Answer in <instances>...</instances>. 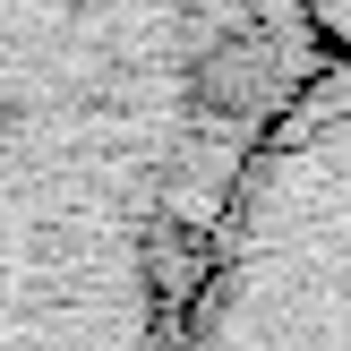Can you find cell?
Returning <instances> with one entry per match:
<instances>
[{"label":"cell","instance_id":"7a4b0ae2","mask_svg":"<svg viewBox=\"0 0 351 351\" xmlns=\"http://www.w3.org/2000/svg\"><path fill=\"white\" fill-rule=\"evenodd\" d=\"M180 351H351V69H308L266 129Z\"/></svg>","mask_w":351,"mask_h":351},{"label":"cell","instance_id":"6da1fadb","mask_svg":"<svg viewBox=\"0 0 351 351\" xmlns=\"http://www.w3.org/2000/svg\"><path fill=\"white\" fill-rule=\"evenodd\" d=\"M308 69L274 0H0V351H180Z\"/></svg>","mask_w":351,"mask_h":351},{"label":"cell","instance_id":"3957f363","mask_svg":"<svg viewBox=\"0 0 351 351\" xmlns=\"http://www.w3.org/2000/svg\"><path fill=\"white\" fill-rule=\"evenodd\" d=\"M317 69H351V0H274Z\"/></svg>","mask_w":351,"mask_h":351}]
</instances>
